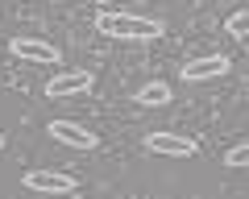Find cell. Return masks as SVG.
<instances>
[{
  "mask_svg": "<svg viewBox=\"0 0 249 199\" xmlns=\"http://www.w3.org/2000/svg\"><path fill=\"white\" fill-rule=\"evenodd\" d=\"M96 33L112 37V42H154L166 33L158 17H142V13H121V9H100L96 13Z\"/></svg>",
  "mask_w": 249,
  "mask_h": 199,
  "instance_id": "obj_1",
  "label": "cell"
},
{
  "mask_svg": "<svg viewBox=\"0 0 249 199\" xmlns=\"http://www.w3.org/2000/svg\"><path fill=\"white\" fill-rule=\"evenodd\" d=\"M9 54L21 58V63H46V66H58L62 63V50L46 37H29V33H17L9 37Z\"/></svg>",
  "mask_w": 249,
  "mask_h": 199,
  "instance_id": "obj_2",
  "label": "cell"
},
{
  "mask_svg": "<svg viewBox=\"0 0 249 199\" xmlns=\"http://www.w3.org/2000/svg\"><path fill=\"white\" fill-rule=\"evenodd\" d=\"M91 83H96V75H91V71H58V75L42 87V96H46V100L83 96V91H91Z\"/></svg>",
  "mask_w": 249,
  "mask_h": 199,
  "instance_id": "obj_3",
  "label": "cell"
},
{
  "mask_svg": "<svg viewBox=\"0 0 249 199\" xmlns=\"http://www.w3.org/2000/svg\"><path fill=\"white\" fill-rule=\"evenodd\" d=\"M232 63L229 54H208V58H191V63L178 66V75H183V83H208V79H220V75H229Z\"/></svg>",
  "mask_w": 249,
  "mask_h": 199,
  "instance_id": "obj_4",
  "label": "cell"
},
{
  "mask_svg": "<svg viewBox=\"0 0 249 199\" xmlns=\"http://www.w3.org/2000/svg\"><path fill=\"white\" fill-rule=\"evenodd\" d=\"M145 149L166 154V158H196L199 154L196 137H183V133H145Z\"/></svg>",
  "mask_w": 249,
  "mask_h": 199,
  "instance_id": "obj_5",
  "label": "cell"
},
{
  "mask_svg": "<svg viewBox=\"0 0 249 199\" xmlns=\"http://www.w3.org/2000/svg\"><path fill=\"white\" fill-rule=\"evenodd\" d=\"M21 182H25L29 191H42V195H71L75 191V179L62 174V170H25Z\"/></svg>",
  "mask_w": 249,
  "mask_h": 199,
  "instance_id": "obj_6",
  "label": "cell"
},
{
  "mask_svg": "<svg viewBox=\"0 0 249 199\" xmlns=\"http://www.w3.org/2000/svg\"><path fill=\"white\" fill-rule=\"evenodd\" d=\"M46 133H50L54 141H62V145H75V149H96V145H100V137L88 133L83 125H75V120H50Z\"/></svg>",
  "mask_w": 249,
  "mask_h": 199,
  "instance_id": "obj_7",
  "label": "cell"
},
{
  "mask_svg": "<svg viewBox=\"0 0 249 199\" xmlns=\"http://www.w3.org/2000/svg\"><path fill=\"white\" fill-rule=\"evenodd\" d=\"M137 104H142V108H162V104H170V83H162V79L142 83V91H137Z\"/></svg>",
  "mask_w": 249,
  "mask_h": 199,
  "instance_id": "obj_8",
  "label": "cell"
},
{
  "mask_svg": "<svg viewBox=\"0 0 249 199\" xmlns=\"http://www.w3.org/2000/svg\"><path fill=\"white\" fill-rule=\"evenodd\" d=\"M224 33L229 37H249V9H237V13H229V21H224Z\"/></svg>",
  "mask_w": 249,
  "mask_h": 199,
  "instance_id": "obj_9",
  "label": "cell"
},
{
  "mask_svg": "<svg viewBox=\"0 0 249 199\" xmlns=\"http://www.w3.org/2000/svg\"><path fill=\"white\" fill-rule=\"evenodd\" d=\"M224 166H249V141L232 145L229 154H224Z\"/></svg>",
  "mask_w": 249,
  "mask_h": 199,
  "instance_id": "obj_10",
  "label": "cell"
},
{
  "mask_svg": "<svg viewBox=\"0 0 249 199\" xmlns=\"http://www.w3.org/2000/svg\"><path fill=\"white\" fill-rule=\"evenodd\" d=\"M0 149H4V133H0Z\"/></svg>",
  "mask_w": 249,
  "mask_h": 199,
  "instance_id": "obj_11",
  "label": "cell"
}]
</instances>
